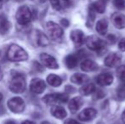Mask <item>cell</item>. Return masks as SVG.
Instances as JSON below:
<instances>
[{
  "mask_svg": "<svg viewBox=\"0 0 125 124\" xmlns=\"http://www.w3.org/2000/svg\"><path fill=\"white\" fill-rule=\"evenodd\" d=\"M2 5H3V1H2V0H0V9L2 8Z\"/></svg>",
  "mask_w": 125,
  "mask_h": 124,
  "instance_id": "39",
  "label": "cell"
},
{
  "mask_svg": "<svg viewBox=\"0 0 125 124\" xmlns=\"http://www.w3.org/2000/svg\"><path fill=\"white\" fill-rule=\"evenodd\" d=\"M2 100H3V94L0 93V103L2 102Z\"/></svg>",
  "mask_w": 125,
  "mask_h": 124,
  "instance_id": "37",
  "label": "cell"
},
{
  "mask_svg": "<svg viewBox=\"0 0 125 124\" xmlns=\"http://www.w3.org/2000/svg\"><path fill=\"white\" fill-rule=\"evenodd\" d=\"M85 43L89 49L94 50V51H96L98 53H100V52L103 53L106 49L105 42L99 38L98 37L94 36V35L88 37L85 40Z\"/></svg>",
  "mask_w": 125,
  "mask_h": 124,
  "instance_id": "4",
  "label": "cell"
},
{
  "mask_svg": "<svg viewBox=\"0 0 125 124\" xmlns=\"http://www.w3.org/2000/svg\"><path fill=\"white\" fill-rule=\"evenodd\" d=\"M121 55L117 53H112L110 55H108L105 58V60H104V64H105V66L107 67H116L117 65L120 64L121 62Z\"/></svg>",
  "mask_w": 125,
  "mask_h": 124,
  "instance_id": "10",
  "label": "cell"
},
{
  "mask_svg": "<svg viewBox=\"0 0 125 124\" xmlns=\"http://www.w3.org/2000/svg\"><path fill=\"white\" fill-rule=\"evenodd\" d=\"M26 85V80L23 74L19 72H13L11 80L10 82V91L15 94H20L25 91Z\"/></svg>",
  "mask_w": 125,
  "mask_h": 124,
  "instance_id": "1",
  "label": "cell"
},
{
  "mask_svg": "<svg viewBox=\"0 0 125 124\" xmlns=\"http://www.w3.org/2000/svg\"><path fill=\"white\" fill-rule=\"evenodd\" d=\"M1 77H2V73H1V71H0V79H1Z\"/></svg>",
  "mask_w": 125,
  "mask_h": 124,
  "instance_id": "40",
  "label": "cell"
},
{
  "mask_svg": "<svg viewBox=\"0 0 125 124\" xmlns=\"http://www.w3.org/2000/svg\"><path fill=\"white\" fill-rule=\"evenodd\" d=\"M117 76L123 82L125 81V66H121L117 70Z\"/></svg>",
  "mask_w": 125,
  "mask_h": 124,
  "instance_id": "27",
  "label": "cell"
},
{
  "mask_svg": "<svg viewBox=\"0 0 125 124\" xmlns=\"http://www.w3.org/2000/svg\"><path fill=\"white\" fill-rule=\"evenodd\" d=\"M118 48L121 51L125 52V38H122L118 43Z\"/></svg>",
  "mask_w": 125,
  "mask_h": 124,
  "instance_id": "30",
  "label": "cell"
},
{
  "mask_svg": "<svg viewBox=\"0 0 125 124\" xmlns=\"http://www.w3.org/2000/svg\"><path fill=\"white\" fill-rule=\"evenodd\" d=\"M51 114L53 116H54L57 119H64L67 116L66 110L64 107L61 105H54L51 108Z\"/></svg>",
  "mask_w": 125,
  "mask_h": 124,
  "instance_id": "17",
  "label": "cell"
},
{
  "mask_svg": "<svg viewBox=\"0 0 125 124\" xmlns=\"http://www.w3.org/2000/svg\"><path fill=\"white\" fill-rule=\"evenodd\" d=\"M41 124H51V123H49V122H47V121H44V122H42Z\"/></svg>",
  "mask_w": 125,
  "mask_h": 124,
  "instance_id": "36",
  "label": "cell"
},
{
  "mask_svg": "<svg viewBox=\"0 0 125 124\" xmlns=\"http://www.w3.org/2000/svg\"><path fill=\"white\" fill-rule=\"evenodd\" d=\"M10 28V23L8 18L3 14H0V34H6Z\"/></svg>",
  "mask_w": 125,
  "mask_h": 124,
  "instance_id": "19",
  "label": "cell"
},
{
  "mask_svg": "<svg viewBox=\"0 0 125 124\" xmlns=\"http://www.w3.org/2000/svg\"><path fill=\"white\" fill-rule=\"evenodd\" d=\"M112 22L117 28H125V15L121 13H114L112 15Z\"/></svg>",
  "mask_w": 125,
  "mask_h": 124,
  "instance_id": "14",
  "label": "cell"
},
{
  "mask_svg": "<svg viewBox=\"0 0 125 124\" xmlns=\"http://www.w3.org/2000/svg\"><path fill=\"white\" fill-rule=\"evenodd\" d=\"M15 19L20 25H26L32 19V13L26 5H22L17 10L15 14Z\"/></svg>",
  "mask_w": 125,
  "mask_h": 124,
  "instance_id": "3",
  "label": "cell"
},
{
  "mask_svg": "<svg viewBox=\"0 0 125 124\" xmlns=\"http://www.w3.org/2000/svg\"><path fill=\"white\" fill-rule=\"evenodd\" d=\"M122 120H123V122L125 123V111L122 113Z\"/></svg>",
  "mask_w": 125,
  "mask_h": 124,
  "instance_id": "35",
  "label": "cell"
},
{
  "mask_svg": "<svg viewBox=\"0 0 125 124\" xmlns=\"http://www.w3.org/2000/svg\"><path fill=\"white\" fill-rule=\"evenodd\" d=\"M89 76L85 74H83V73H75L71 76L72 83L78 85L85 84L86 83L89 82Z\"/></svg>",
  "mask_w": 125,
  "mask_h": 124,
  "instance_id": "18",
  "label": "cell"
},
{
  "mask_svg": "<svg viewBox=\"0 0 125 124\" xmlns=\"http://www.w3.org/2000/svg\"><path fill=\"white\" fill-rule=\"evenodd\" d=\"M117 94L118 98H120L121 99H125V81H124V83H122L119 87L117 89Z\"/></svg>",
  "mask_w": 125,
  "mask_h": 124,
  "instance_id": "26",
  "label": "cell"
},
{
  "mask_svg": "<svg viewBox=\"0 0 125 124\" xmlns=\"http://www.w3.org/2000/svg\"><path fill=\"white\" fill-rule=\"evenodd\" d=\"M68 100V95L66 94H49L45 95L43 99V101L49 105H56V104H62L66 103Z\"/></svg>",
  "mask_w": 125,
  "mask_h": 124,
  "instance_id": "5",
  "label": "cell"
},
{
  "mask_svg": "<svg viewBox=\"0 0 125 124\" xmlns=\"http://www.w3.org/2000/svg\"><path fill=\"white\" fill-rule=\"evenodd\" d=\"M78 63V58L77 55H69L65 58V64H66V67L69 69H73L77 66Z\"/></svg>",
  "mask_w": 125,
  "mask_h": 124,
  "instance_id": "22",
  "label": "cell"
},
{
  "mask_svg": "<svg viewBox=\"0 0 125 124\" xmlns=\"http://www.w3.org/2000/svg\"><path fill=\"white\" fill-rule=\"evenodd\" d=\"M4 124H16L14 121H11V120H9V121H6L4 123Z\"/></svg>",
  "mask_w": 125,
  "mask_h": 124,
  "instance_id": "33",
  "label": "cell"
},
{
  "mask_svg": "<svg viewBox=\"0 0 125 124\" xmlns=\"http://www.w3.org/2000/svg\"><path fill=\"white\" fill-rule=\"evenodd\" d=\"M100 1H102L103 3H108L109 0H100Z\"/></svg>",
  "mask_w": 125,
  "mask_h": 124,
  "instance_id": "38",
  "label": "cell"
},
{
  "mask_svg": "<svg viewBox=\"0 0 125 124\" xmlns=\"http://www.w3.org/2000/svg\"><path fill=\"white\" fill-rule=\"evenodd\" d=\"M50 3L55 10H61V5L60 3V0H50Z\"/></svg>",
  "mask_w": 125,
  "mask_h": 124,
  "instance_id": "29",
  "label": "cell"
},
{
  "mask_svg": "<svg viewBox=\"0 0 125 124\" xmlns=\"http://www.w3.org/2000/svg\"><path fill=\"white\" fill-rule=\"evenodd\" d=\"M36 32H37L36 38H37V43H38V44L42 47H44V46L49 45L50 40H49L48 37H47L44 33H43L40 31H37Z\"/></svg>",
  "mask_w": 125,
  "mask_h": 124,
  "instance_id": "23",
  "label": "cell"
},
{
  "mask_svg": "<svg viewBox=\"0 0 125 124\" xmlns=\"http://www.w3.org/2000/svg\"><path fill=\"white\" fill-rule=\"evenodd\" d=\"M96 82L100 86H109L113 83V76L109 72L101 73L97 76Z\"/></svg>",
  "mask_w": 125,
  "mask_h": 124,
  "instance_id": "12",
  "label": "cell"
},
{
  "mask_svg": "<svg viewBox=\"0 0 125 124\" xmlns=\"http://www.w3.org/2000/svg\"><path fill=\"white\" fill-rule=\"evenodd\" d=\"M113 4L117 10H124L125 9V0H113Z\"/></svg>",
  "mask_w": 125,
  "mask_h": 124,
  "instance_id": "28",
  "label": "cell"
},
{
  "mask_svg": "<svg viewBox=\"0 0 125 124\" xmlns=\"http://www.w3.org/2000/svg\"><path fill=\"white\" fill-rule=\"evenodd\" d=\"M46 29L49 33V36L51 39L57 41L61 39L63 36V30L58 24L53 21H49L46 23Z\"/></svg>",
  "mask_w": 125,
  "mask_h": 124,
  "instance_id": "7",
  "label": "cell"
},
{
  "mask_svg": "<svg viewBox=\"0 0 125 124\" xmlns=\"http://www.w3.org/2000/svg\"><path fill=\"white\" fill-rule=\"evenodd\" d=\"M46 88L45 82L39 78H33L30 83V89L32 93L40 94H42Z\"/></svg>",
  "mask_w": 125,
  "mask_h": 124,
  "instance_id": "9",
  "label": "cell"
},
{
  "mask_svg": "<svg viewBox=\"0 0 125 124\" xmlns=\"http://www.w3.org/2000/svg\"><path fill=\"white\" fill-rule=\"evenodd\" d=\"M95 29L100 35H105L108 29V21L106 19H100L96 23Z\"/></svg>",
  "mask_w": 125,
  "mask_h": 124,
  "instance_id": "20",
  "label": "cell"
},
{
  "mask_svg": "<svg viewBox=\"0 0 125 124\" xmlns=\"http://www.w3.org/2000/svg\"><path fill=\"white\" fill-rule=\"evenodd\" d=\"M64 124H83V123H80L79 122L76 121V120H73V119H68L65 122Z\"/></svg>",
  "mask_w": 125,
  "mask_h": 124,
  "instance_id": "31",
  "label": "cell"
},
{
  "mask_svg": "<svg viewBox=\"0 0 125 124\" xmlns=\"http://www.w3.org/2000/svg\"><path fill=\"white\" fill-rule=\"evenodd\" d=\"M71 39L75 46L79 47L84 42V34L81 30H73L71 31Z\"/></svg>",
  "mask_w": 125,
  "mask_h": 124,
  "instance_id": "13",
  "label": "cell"
},
{
  "mask_svg": "<svg viewBox=\"0 0 125 124\" xmlns=\"http://www.w3.org/2000/svg\"><path fill=\"white\" fill-rule=\"evenodd\" d=\"M40 60L43 66L50 69H58L59 68V65H58L55 58L49 54L42 53L40 55Z\"/></svg>",
  "mask_w": 125,
  "mask_h": 124,
  "instance_id": "8",
  "label": "cell"
},
{
  "mask_svg": "<svg viewBox=\"0 0 125 124\" xmlns=\"http://www.w3.org/2000/svg\"><path fill=\"white\" fill-rule=\"evenodd\" d=\"M47 83L52 87L57 88V87L61 86L62 83V79L59 76L55 74H50L47 76Z\"/></svg>",
  "mask_w": 125,
  "mask_h": 124,
  "instance_id": "21",
  "label": "cell"
},
{
  "mask_svg": "<svg viewBox=\"0 0 125 124\" xmlns=\"http://www.w3.org/2000/svg\"><path fill=\"white\" fill-rule=\"evenodd\" d=\"M95 90V87L93 83H87V84H84L82 88L79 89V92L82 95L86 96L89 95V94H92Z\"/></svg>",
  "mask_w": 125,
  "mask_h": 124,
  "instance_id": "24",
  "label": "cell"
},
{
  "mask_svg": "<svg viewBox=\"0 0 125 124\" xmlns=\"http://www.w3.org/2000/svg\"><path fill=\"white\" fill-rule=\"evenodd\" d=\"M7 58L10 61H25L28 59L27 52L17 44H11L7 51Z\"/></svg>",
  "mask_w": 125,
  "mask_h": 124,
  "instance_id": "2",
  "label": "cell"
},
{
  "mask_svg": "<svg viewBox=\"0 0 125 124\" xmlns=\"http://www.w3.org/2000/svg\"><path fill=\"white\" fill-rule=\"evenodd\" d=\"M97 116V111L94 108H86L81 111L78 115V118L82 122H89L94 119Z\"/></svg>",
  "mask_w": 125,
  "mask_h": 124,
  "instance_id": "11",
  "label": "cell"
},
{
  "mask_svg": "<svg viewBox=\"0 0 125 124\" xmlns=\"http://www.w3.org/2000/svg\"><path fill=\"white\" fill-rule=\"evenodd\" d=\"M21 124H35V123L31 121H24Z\"/></svg>",
  "mask_w": 125,
  "mask_h": 124,
  "instance_id": "34",
  "label": "cell"
},
{
  "mask_svg": "<svg viewBox=\"0 0 125 124\" xmlns=\"http://www.w3.org/2000/svg\"><path fill=\"white\" fill-rule=\"evenodd\" d=\"M105 5H106V3H103V2L100 1V0H98L97 2L93 3L90 6L95 10V12H97V13H99V14H102L105 12Z\"/></svg>",
  "mask_w": 125,
  "mask_h": 124,
  "instance_id": "25",
  "label": "cell"
},
{
  "mask_svg": "<svg viewBox=\"0 0 125 124\" xmlns=\"http://www.w3.org/2000/svg\"><path fill=\"white\" fill-rule=\"evenodd\" d=\"M61 22V25L65 27H67L68 26H69V21H68L67 20H66V19H62Z\"/></svg>",
  "mask_w": 125,
  "mask_h": 124,
  "instance_id": "32",
  "label": "cell"
},
{
  "mask_svg": "<svg viewBox=\"0 0 125 124\" xmlns=\"http://www.w3.org/2000/svg\"><path fill=\"white\" fill-rule=\"evenodd\" d=\"M80 67L82 71H86V72H90V71H97L99 66H98L97 63L93 61L92 60H85L81 63Z\"/></svg>",
  "mask_w": 125,
  "mask_h": 124,
  "instance_id": "16",
  "label": "cell"
},
{
  "mask_svg": "<svg viewBox=\"0 0 125 124\" xmlns=\"http://www.w3.org/2000/svg\"><path fill=\"white\" fill-rule=\"evenodd\" d=\"M83 105V99L81 97H74L70 100L69 104H68V108H69L70 111L72 113H75L82 107Z\"/></svg>",
  "mask_w": 125,
  "mask_h": 124,
  "instance_id": "15",
  "label": "cell"
},
{
  "mask_svg": "<svg viewBox=\"0 0 125 124\" xmlns=\"http://www.w3.org/2000/svg\"><path fill=\"white\" fill-rule=\"evenodd\" d=\"M8 108L13 113H21L25 110L26 104L21 97H13L8 100Z\"/></svg>",
  "mask_w": 125,
  "mask_h": 124,
  "instance_id": "6",
  "label": "cell"
},
{
  "mask_svg": "<svg viewBox=\"0 0 125 124\" xmlns=\"http://www.w3.org/2000/svg\"><path fill=\"white\" fill-rule=\"evenodd\" d=\"M2 1H3V2H8L9 0H2Z\"/></svg>",
  "mask_w": 125,
  "mask_h": 124,
  "instance_id": "41",
  "label": "cell"
}]
</instances>
